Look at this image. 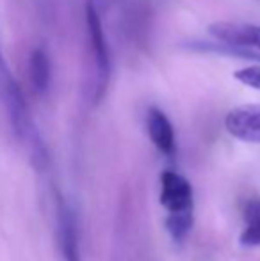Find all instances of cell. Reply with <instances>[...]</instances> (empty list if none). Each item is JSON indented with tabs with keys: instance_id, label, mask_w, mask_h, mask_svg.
Returning <instances> with one entry per match:
<instances>
[{
	"instance_id": "1",
	"label": "cell",
	"mask_w": 260,
	"mask_h": 261,
	"mask_svg": "<svg viewBox=\"0 0 260 261\" xmlns=\"http://www.w3.org/2000/svg\"><path fill=\"white\" fill-rule=\"evenodd\" d=\"M0 101H2L4 109L7 112L14 135L27 148L32 164L36 167H45L46 149L38 134V128L32 121L23 91H21L20 84L16 82V79L9 69L7 59L2 50V41H0Z\"/></svg>"
},
{
	"instance_id": "2",
	"label": "cell",
	"mask_w": 260,
	"mask_h": 261,
	"mask_svg": "<svg viewBox=\"0 0 260 261\" xmlns=\"http://www.w3.org/2000/svg\"><path fill=\"white\" fill-rule=\"evenodd\" d=\"M86 32L87 43H89L91 54L94 61V71H97V80H94V103H100L104 94L107 93L109 80H111V55H109L107 39L102 27L100 16L94 7V4H86Z\"/></svg>"
},
{
	"instance_id": "3",
	"label": "cell",
	"mask_w": 260,
	"mask_h": 261,
	"mask_svg": "<svg viewBox=\"0 0 260 261\" xmlns=\"http://www.w3.org/2000/svg\"><path fill=\"white\" fill-rule=\"evenodd\" d=\"M208 34L226 46L260 54V25L246 21H214L208 25Z\"/></svg>"
},
{
	"instance_id": "4",
	"label": "cell",
	"mask_w": 260,
	"mask_h": 261,
	"mask_svg": "<svg viewBox=\"0 0 260 261\" xmlns=\"http://www.w3.org/2000/svg\"><path fill=\"white\" fill-rule=\"evenodd\" d=\"M159 201L162 208H166L168 215L171 213L193 212L195 196L193 187L182 174L175 171H164L160 174V196Z\"/></svg>"
},
{
	"instance_id": "5",
	"label": "cell",
	"mask_w": 260,
	"mask_h": 261,
	"mask_svg": "<svg viewBox=\"0 0 260 261\" xmlns=\"http://www.w3.org/2000/svg\"><path fill=\"white\" fill-rule=\"evenodd\" d=\"M225 126L232 137L260 144V105H241L232 109L225 117Z\"/></svg>"
},
{
	"instance_id": "6",
	"label": "cell",
	"mask_w": 260,
	"mask_h": 261,
	"mask_svg": "<svg viewBox=\"0 0 260 261\" xmlns=\"http://www.w3.org/2000/svg\"><path fill=\"white\" fill-rule=\"evenodd\" d=\"M57 244L63 261H82L75 213L63 199L57 203Z\"/></svg>"
},
{
	"instance_id": "7",
	"label": "cell",
	"mask_w": 260,
	"mask_h": 261,
	"mask_svg": "<svg viewBox=\"0 0 260 261\" xmlns=\"http://www.w3.org/2000/svg\"><path fill=\"white\" fill-rule=\"evenodd\" d=\"M146 128H148V135L155 148L164 155L173 156L177 149V141H175L173 124L166 114L157 107H152L146 114Z\"/></svg>"
},
{
	"instance_id": "8",
	"label": "cell",
	"mask_w": 260,
	"mask_h": 261,
	"mask_svg": "<svg viewBox=\"0 0 260 261\" xmlns=\"http://www.w3.org/2000/svg\"><path fill=\"white\" fill-rule=\"evenodd\" d=\"M52 66L50 57L43 48H34L29 57V82L36 94H45L50 87Z\"/></svg>"
},
{
	"instance_id": "9",
	"label": "cell",
	"mask_w": 260,
	"mask_h": 261,
	"mask_svg": "<svg viewBox=\"0 0 260 261\" xmlns=\"http://www.w3.org/2000/svg\"><path fill=\"white\" fill-rule=\"evenodd\" d=\"M241 244L246 247L260 245V199H253L244 208V229L241 233Z\"/></svg>"
},
{
	"instance_id": "10",
	"label": "cell",
	"mask_w": 260,
	"mask_h": 261,
	"mask_svg": "<svg viewBox=\"0 0 260 261\" xmlns=\"http://www.w3.org/2000/svg\"><path fill=\"white\" fill-rule=\"evenodd\" d=\"M193 222H195L193 212L171 213V215L166 217V227L175 240H184L189 234V231L193 229Z\"/></svg>"
},
{
	"instance_id": "11",
	"label": "cell",
	"mask_w": 260,
	"mask_h": 261,
	"mask_svg": "<svg viewBox=\"0 0 260 261\" xmlns=\"http://www.w3.org/2000/svg\"><path fill=\"white\" fill-rule=\"evenodd\" d=\"M233 79L243 84V86L260 91V66H246L243 69H237L233 73Z\"/></svg>"
}]
</instances>
